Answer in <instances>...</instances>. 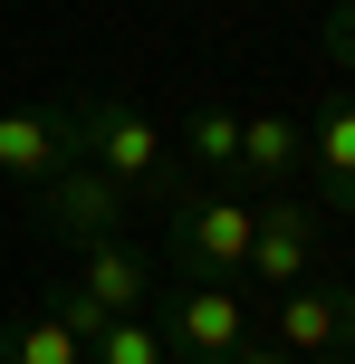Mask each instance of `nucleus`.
Returning <instances> with one entry per match:
<instances>
[{"label": "nucleus", "mask_w": 355, "mask_h": 364, "mask_svg": "<svg viewBox=\"0 0 355 364\" xmlns=\"http://www.w3.org/2000/svg\"><path fill=\"white\" fill-rule=\"evenodd\" d=\"M154 211H164V250H173L183 278H211V288L250 278V220H260V201L240 182H173Z\"/></svg>", "instance_id": "f257e3e1"}, {"label": "nucleus", "mask_w": 355, "mask_h": 364, "mask_svg": "<svg viewBox=\"0 0 355 364\" xmlns=\"http://www.w3.org/2000/svg\"><path fill=\"white\" fill-rule=\"evenodd\" d=\"M154 326H164L173 364H231V355L250 346V307H240V288H211V278L154 288Z\"/></svg>", "instance_id": "7ed1b4c3"}, {"label": "nucleus", "mask_w": 355, "mask_h": 364, "mask_svg": "<svg viewBox=\"0 0 355 364\" xmlns=\"http://www.w3.org/2000/svg\"><path fill=\"white\" fill-rule=\"evenodd\" d=\"M327 364H355V346H346V355H327Z\"/></svg>", "instance_id": "dca6fc26"}, {"label": "nucleus", "mask_w": 355, "mask_h": 364, "mask_svg": "<svg viewBox=\"0 0 355 364\" xmlns=\"http://www.w3.org/2000/svg\"><path fill=\"white\" fill-rule=\"evenodd\" d=\"M38 220H48L68 250H87V240H115V230H125V220H134V201L115 192L96 164H68V173H48V182H38Z\"/></svg>", "instance_id": "423d86ee"}, {"label": "nucleus", "mask_w": 355, "mask_h": 364, "mask_svg": "<svg viewBox=\"0 0 355 364\" xmlns=\"http://www.w3.org/2000/svg\"><path fill=\"white\" fill-rule=\"evenodd\" d=\"M298 173H307V125H298V115H250V125H240V192H250V182L288 192Z\"/></svg>", "instance_id": "9d476101"}, {"label": "nucleus", "mask_w": 355, "mask_h": 364, "mask_svg": "<svg viewBox=\"0 0 355 364\" xmlns=\"http://www.w3.org/2000/svg\"><path fill=\"white\" fill-rule=\"evenodd\" d=\"M231 364H317V355H288V346H269V336H250V346L231 355Z\"/></svg>", "instance_id": "2eb2a0df"}, {"label": "nucleus", "mask_w": 355, "mask_h": 364, "mask_svg": "<svg viewBox=\"0 0 355 364\" xmlns=\"http://www.w3.org/2000/svg\"><path fill=\"white\" fill-rule=\"evenodd\" d=\"M307 173H317V211H355V96H317L307 115Z\"/></svg>", "instance_id": "1a4fd4ad"}, {"label": "nucleus", "mask_w": 355, "mask_h": 364, "mask_svg": "<svg viewBox=\"0 0 355 364\" xmlns=\"http://www.w3.org/2000/svg\"><path fill=\"white\" fill-rule=\"evenodd\" d=\"M87 364H173V346H164V326H154V307H144V316H106V326L87 336Z\"/></svg>", "instance_id": "ddd939ff"}, {"label": "nucleus", "mask_w": 355, "mask_h": 364, "mask_svg": "<svg viewBox=\"0 0 355 364\" xmlns=\"http://www.w3.org/2000/svg\"><path fill=\"white\" fill-rule=\"evenodd\" d=\"M327 58H337V68H355V0H337V10H327Z\"/></svg>", "instance_id": "4468645a"}, {"label": "nucleus", "mask_w": 355, "mask_h": 364, "mask_svg": "<svg viewBox=\"0 0 355 364\" xmlns=\"http://www.w3.org/2000/svg\"><path fill=\"white\" fill-rule=\"evenodd\" d=\"M317 10H337V0H317Z\"/></svg>", "instance_id": "f3484780"}, {"label": "nucleus", "mask_w": 355, "mask_h": 364, "mask_svg": "<svg viewBox=\"0 0 355 364\" xmlns=\"http://www.w3.org/2000/svg\"><path fill=\"white\" fill-rule=\"evenodd\" d=\"M269 346L288 355H346L355 346V288H317V278H298V288L269 297Z\"/></svg>", "instance_id": "0eeeda50"}, {"label": "nucleus", "mask_w": 355, "mask_h": 364, "mask_svg": "<svg viewBox=\"0 0 355 364\" xmlns=\"http://www.w3.org/2000/svg\"><path fill=\"white\" fill-rule=\"evenodd\" d=\"M68 134H77V164H96L125 201H164L173 192V144L144 106L125 96H68Z\"/></svg>", "instance_id": "f03ea898"}, {"label": "nucleus", "mask_w": 355, "mask_h": 364, "mask_svg": "<svg viewBox=\"0 0 355 364\" xmlns=\"http://www.w3.org/2000/svg\"><path fill=\"white\" fill-rule=\"evenodd\" d=\"M317 201H298V192H269L260 201V220H250V278H260L269 297L279 288H298L307 269H317Z\"/></svg>", "instance_id": "20e7f679"}, {"label": "nucleus", "mask_w": 355, "mask_h": 364, "mask_svg": "<svg viewBox=\"0 0 355 364\" xmlns=\"http://www.w3.org/2000/svg\"><path fill=\"white\" fill-rule=\"evenodd\" d=\"M154 288H164V278H154V250H134L125 230H115V240H87V250H77V278H68V297L96 307V316H144Z\"/></svg>", "instance_id": "39448f33"}, {"label": "nucleus", "mask_w": 355, "mask_h": 364, "mask_svg": "<svg viewBox=\"0 0 355 364\" xmlns=\"http://www.w3.org/2000/svg\"><path fill=\"white\" fill-rule=\"evenodd\" d=\"M77 164V134H68V106H0V173L10 182H48Z\"/></svg>", "instance_id": "6e6552de"}, {"label": "nucleus", "mask_w": 355, "mask_h": 364, "mask_svg": "<svg viewBox=\"0 0 355 364\" xmlns=\"http://www.w3.org/2000/svg\"><path fill=\"white\" fill-rule=\"evenodd\" d=\"M0 364H87V346L58 307H29V316H0Z\"/></svg>", "instance_id": "9b49d317"}, {"label": "nucleus", "mask_w": 355, "mask_h": 364, "mask_svg": "<svg viewBox=\"0 0 355 364\" xmlns=\"http://www.w3.org/2000/svg\"><path fill=\"white\" fill-rule=\"evenodd\" d=\"M240 125H250L240 106H192L173 134H183V154H192L211 182H240Z\"/></svg>", "instance_id": "f8f14e48"}]
</instances>
